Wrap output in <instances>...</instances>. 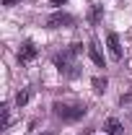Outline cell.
Returning <instances> with one entry per match:
<instances>
[{"label":"cell","instance_id":"6da1fadb","mask_svg":"<svg viewBox=\"0 0 132 135\" xmlns=\"http://www.w3.org/2000/svg\"><path fill=\"white\" fill-rule=\"evenodd\" d=\"M52 109H54V117L65 119V122H75V119H80L85 114V107L83 104H62V101H57Z\"/></svg>","mask_w":132,"mask_h":135},{"label":"cell","instance_id":"7a4b0ae2","mask_svg":"<svg viewBox=\"0 0 132 135\" xmlns=\"http://www.w3.org/2000/svg\"><path fill=\"white\" fill-rule=\"evenodd\" d=\"M73 23H75V18L70 13H52L47 18V26L49 29H65V26H73Z\"/></svg>","mask_w":132,"mask_h":135},{"label":"cell","instance_id":"3957f363","mask_svg":"<svg viewBox=\"0 0 132 135\" xmlns=\"http://www.w3.org/2000/svg\"><path fill=\"white\" fill-rule=\"evenodd\" d=\"M34 57H36V44L34 42H23L21 50H18V60L21 62H31Z\"/></svg>","mask_w":132,"mask_h":135},{"label":"cell","instance_id":"277c9868","mask_svg":"<svg viewBox=\"0 0 132 135\" xmlns=\"http://www.w3.org/2000/svg\"><path fill=\"white\" fill-rule=\"evenodd\" d=\"M106 44H109V52H111V57H114V60H122V55H124V52H122V42H119V36H116L114 31L106 36Z\"/></svg>","mask_w":132,"mask_h":135},{"label":"cell","instance_id":"5b68a950","mask_svg":"<svg viewBox=\"0 0 132 135\" xmlns=\"http://www.w3.org/2000/svg\"><path fill=\"white\" fill-rule=\"evenodd\" d=\"M88 57L93 60V65L104 68V55H101V50H99V44H96V42H91V44H88Z\"/></svg>","mask_w":132,"mask_h":135},{"label":"cell","instance_id":"8992f818","mask_svg":"<svg viewBox=\"0 0 132 135\" xmlns=\"http://www.w3.org/2000/svg\"><path fill=\"white\" fill-rule=\"evenodd\" d=\"M104 130H106L109 135H122V122L114 119V117H109L106 122H104Z\"/></svg>","mask_w":132,"mask_h":135},{"label":"cell","instance_id":"52a82bcc","mask_svg":"<svg viewBox=\"0 0 132 135\" xmlns=\"http://www.w3.org/2000/svg\"><path fill=\"white\" fill-rule=\"evenodd\" d=\"M91 86H93V91H96V94H104V91H106V86H109V81H106V78H93Z\"/></svg>","mask_w":132,"mask_h":135},{"label":"cell","instance_id":"ba28073f","mask_svg":"<svg viewBox=\"0 0 132 135\" xmlns=\"http://www.w3.org/2000/svg\"><path fill=\"white\" fill-rule=\"evenodd\" d=\"M101 13H104V11H101V5H93V8H91V13H88V21L96 26V23L101 21Z\"/></svg>","mask_w":132,"mask_h":135},{"label":"cell","instance_id":"9c48e42d","mask_svg":"<svg viewBox=\"0 0 132 135\" xmlns=\"http://www.w3.org/2000/svg\"><path fill=\"white\" fill-rule=\"evenodd\" d=\"M29 96H31V91H29V88H23V91H18V94H16V104H18V107H23V104L29 101Z\"/></svg>","mask_w":132,"mask_h":135},{"label":"cell","instance_id":"30bf717a","mask_svg":"<svg viewBox=\"0 0 132 135\" xmlns=\"http://www.w3.org/2000/svg\"><path fill=\"white\" fill-rule=\"evenodd\" d=\"M0 109H3V127H8V125H11V112H8V104H3Z\"/></svg>","mask_w":132,"mask_h":135},{"label":"cell","instance_id":"8fae6325","mask_svg":"<svg viewBox=\"0 0 132 135\" xmlns=\"http://www.w3.org/2000/svg\"><path fill=\"white\" fill-rule=\"evenodd\" d=\"M67 0H52V5H65Z\"/></svg>","mask_w":132,"mask_h":135},{"label":"cell","instance_id":"7c38bea8","mask_svg":"<svg viewBox=\"0 0 132 135\" xmlns=\"http://www.w3.org/2000/svg\"><path fill=\"white\" fill-rule=\"evenodd\" d=\"M13 3H18V0H3V5H13Z\"/></svg>","mask_w":132,"mask_h":135},{"label":"cell","instance_id":"4fadbf2b","mask_svg":"<svg viewBox=\"0 0 132 135\" xmlns=\"http://www.w3.org/2000/svg\"><path fill=\"white\" fill-rule=\"evenodd\" d=\"M44 135H47V133H44Z\"/></svg>","mask_w":132,"mask_h":135}]
</instances>
